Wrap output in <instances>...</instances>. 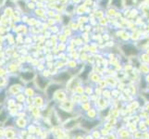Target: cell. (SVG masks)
I'll return each instance as SVG.
<instances>
[{
	"mask_svg": "<svg viewBox=\"0 0 149 139\" xmlns=\"http://www.w3.org/2000/svg\"><path fill=\"white\" fill-rule=\"evenodd\" d=\"M5 98V94L4 93H0V102H2Z\"/></svg>",
	"mask_w": 149,
	"mask_h": 139,
	"instance_id": "52a82bcc",
	"label": "cell"
},
{
	"mask_svg": "<svg viewBox=\"0 0 149 139\" xmlns=\"http://www.w3.org/2000/svg\"><path fill=\"white\" fill-rule=\"evenodd\" d=\"M123 51L126 55H134L136 53V49L134 46H132L131 45H125L122 47Z\"/></svg>",
	"mask_w": 149,
	"mask_h": 139,
	"instance_id": "6da1fadb",
	"label": "cell"
},
{
	"mask_svg": "<svg viewBox=\"0 0 149 139\" xmlns=\"http://www.w3.org/2000/svg\"><path fill=\"white\" fill-rule=\"evenodd\" d=\"M22 78H23L24 80L29 81V80H31V79H33L34 75H33V73H22Z\"/></svg>",
	"mask_w": 149,
	"mask_h": 139,
	"instance_id": "5b68a950",
	"label": "cell"
},
{
	"mask_svg": "<svg viewBox=\"0 0 149 139\" xmlns=\"http://www.w3.org/2000/svg\"><path fill=\"white\" fill-rule=\"evenodd\" d=\"M58 85H51V86H49L48 88H47V95H48V96L49 97H52V95L55 93V91L58 89Z\"/></svg>",
	"mask_w": 149,
	"mask_h": 139,
	"instance_id": "3957f363",
	"label": "cell"
},
{
	"mask_svg": "<svg viewBox=\"0 0 149 139\" xmlns=\"http://www.w3.org/2000/svg\"><path fill=\"white\" fill-rule=\"evenodd\" d=\"M37 83L40 86V88H45V86H47V81L42 79L41 77H38V79H37Z\"/></svg>",
	"mask_w": 149,
	"mask_h": 139,
	"instance_id": "8992f818",
	"label": "cell"
},
{
	"mask_svg": "<svg viewBox=\"0 0 149 139\" xmlns=\"http://www.w3.org/2000/svg\"><path fill=\"white\" fill-rule=\"evenodd\" d=\"M58 81H61V82H65V81H68L70 79V75L68 73H60L58 76Z\"/></svg>",
	"mask_w": 149,
	"mask_h": 139,
	"instance_id": "277c9868",
	"label": "cell"
},
{
	"mask_svg": "<svg viewBox=\"0 0 149 139\" xmlns=\"http://www.w3.org/2000/svg\"><path fill=\"white\" fill-rule=\"evenodd\" d=\"M58 113L59 119L62 120V121L69 120L70 118H71V115L70 114V113H68V112L63 110H58Z\"/></svg>",
	"mask_w": 149,
	"mask_h": 139,
	"instance_id": "7a4b0ae2",
	"label": "cell"
}]
</instances>
